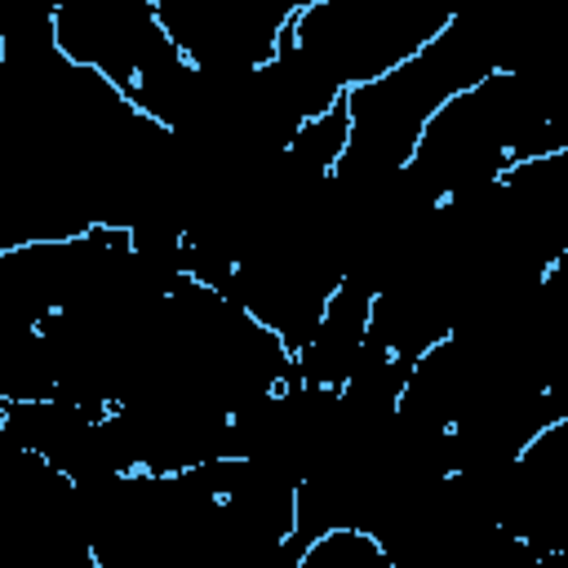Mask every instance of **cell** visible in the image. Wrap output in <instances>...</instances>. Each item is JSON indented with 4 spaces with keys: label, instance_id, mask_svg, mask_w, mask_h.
<instances>
[{
    "label": "cell",
    "instance_id": "obj_1",
    "mask_svg": "<svg viewBox=\"0 0 568 568\" xmlns=\"http://www.w3.org/2000/svg\"><path fill=\"white\" fill-rule=\"evenodd\" d=\"M501 58L488 36L470 27V18L453 13V22L408 62L386 71L373 84L346 89V151L333 169V186L342 191H377L395 182L426 129V120L457 98L462 89L479 84L488 71H497Z\"/></svg>",
    "mask_w": 568,
    "mask_h": 568
},
{
    "label": "cell",
    "instance_id": "obj_2",
    "mask_svg": "<svg viewBox=\"0 0 568 568\" xmlns=\"http://www.w3.org/2000/svg\"><path fill=\"white\" fill-rule=\"evenodd\" d=\"M457 9L426 0H302L284 44L337 93L359 89L422 53Z\"/></svg>",
    "mask_w": 568,
    "mask_h": 568
},
{
    "label": "cell",
    "instance_id": "obj_3",
    "mask_svg": "<svg viewBox=\"0 0 568 568\" xmlns=\"http://www.w3.org/2000/svg\"><path fill=\"white\" fill-rule=\"evenodd\" d=\"M0 62H4V22H0Z\"/></svg>",
    "mask_w": 568,
    "mask_h": 568
}]
</instances>
